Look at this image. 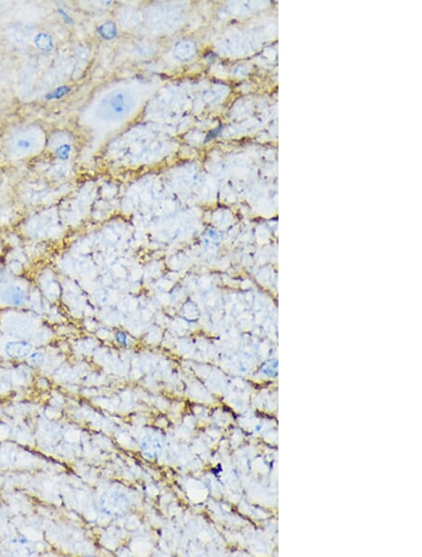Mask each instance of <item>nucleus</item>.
Segmentation results:
<instances>
[{
  "label": "nucleus",
  "mask_w": 422,
  "mask_h": 557,
  "mask_svg": "<svg viewBox=\"0 0 422 557\" xmlns=\"http://www.w3.org/2000/svg\"><path fill=\"white\" fill-rule=\"evenodd\" d=\"M31 351V343L23 342V340L9 343L6 346L8 355L13 356V358H23V356L29 355Z\"/></svg>",
  "instance_id": "obj_5"
},
{
  "label": "nucleus",
  "mask_w": 422,
  "mask_h": 557,
  "mask_svg": "<svg viewBox=\"0 0 422 557\" xmlns=\"http://www.w3.org/2000/svg\"><path fill=\"white\" fill-rule=\"evenodd\" d=\"M135 107L134 96L126 91L108 93L97 108V116L102 120H120L127 117Z\"/></svg>",
  "instance_id": "obj_1"
},
{
  "label": "nucleus",
  "mask_w": 422,
  "mask_h": 557,
  "mask_svg": "<svg viewBox=\"0 0 422 557\" xmlns=\"http://www.w3.org/2000/svg\"><path fill=\"white\" fill-rule=\"evenodd\" d=\"M99 33L105 40L115 39L118 36V29L112 22H107L98 29Z\"/></svg>",
  "instance_id": "obj_6"
},
{
  "label": "nucleus",
  "mask_w": 422,
  "mask_h": 557,
  "mask_svg": "<svg viewBox=\"0 0 422 557\" xmlns=\"http://www.w3.org/2000/svg\"><path fill=\"white\" fill-rule=\"evenodd\" d=\"M70 150V146H62V147L58 148V150H56V155H58L59 159H66L69 158Z\"/></svg>",
  "instance_id": "obj_8"
},
{
  "label": "nucleus",
  "mask_w": 422,
  "mask_h": 557,
  "mask_svg": "<svg viewBox=\"0 0 422 557\" xmlns=\"http://www.w3.org/2000/svg\"><path fill=\"white\" fill-rule=\"evenodd\" d=\"M35 42H36L38 47L42 50L51 49L53 47L52 40L46 34H40L35 40Z\"/></svg>",
  "instance_id": "obj_7"
},
{
  "label": "nucleus",
  "mask_w": 422,
  "mask_h": 557,
  "mask_svg": "<svg viewBox=\"0 0 422 557\" xmlns=\"http://www.w3.org/2000/svg\"><path fill=\"white\" fill-rule=\"evenodd\" d=\"M1 278H2V272L1 269H0V282H1Z\"/></svg>",
  "instance_id": "obj_9"
},
{
  "label": "nucleus",
  "mask_w": 422,
  "mask_h": 557,
  "mask_svg": "<svg viewBox=\"0 0 422 557\" xmlns=\"http://www.w3.org/2000/svg\"><path fill=\"white\" fill-rule=\"evenodd\" d=\"M40 145L42 136L38 129H24L10 138L9 150L13 156L21 158L37 152Z\"/></svg>",
  "instance_id": "obj_2"
},
{
  "label": "nucleus",
  "mask_w": 422,
  "mask_h": 557,
  "mask_svg": "<svg viewBox=\"0 0 422 557\" xmlns=\"http://www.w3.org/2000/svg\"><path fill=\"white\" fill-rule=\"evenodd\" d=\"M26 299V289L22 285H10L0 291V304L6 306H18Z\"/></svg>",
  "instance_id": "obj_4"
},
{
  "label": "nucleus",
  "mask_w": 422,
  "mask_h": 557,
  "mask_svg": "<svg viewBox=\"0 0 422 557\" xmlns=\"http://www.w3.org/2000/svg\"><path fill=\"white\" fill-rule=\"evenodd\" d=\"M9 320L4 322L7 332L15 336L24 337L33 331L34 324L31 319L24 315H10Z\"/></svg>",
  "instance_id": "obj_3"
}]
</instances>
